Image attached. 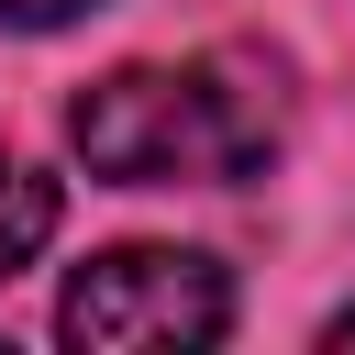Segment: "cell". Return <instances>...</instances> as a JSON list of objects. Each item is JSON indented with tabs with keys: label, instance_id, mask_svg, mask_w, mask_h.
I'll use <instances>...</instances> for the list:
<instances>
[{
	"label": "cell",
	"instance_id": "obj_1",
	"mask_svg": "<svg viewBox=\"0 0 355 355\" xmlns=\"http://www.w3.org/2000/svg\"><path fill=\"white\" fill-rule=\"evenodd\" d=\"M67 144L122 189H233L277 155V78H255L244 55L111 67L100 89H78Z\"/></svg>",
	"mask_w": 355,
	"mask_h": 355
},
{
	"label": "cell",
	"instance_id": "obj_2",
	"mask_svg": "<svg viewBox=\"0 0 355 355\" xmlns=\"http://www.w3.org/2000/svg\"><path fill=\"white\" fill-rule=\"evenodd\" d=\"M222 322H233L222 266L178 255V244H122V255L78 266L67 311H55V333L89 355H178V344H222Z\"/></svg>",
	"mask_w": 355,
	"mask_h": 355
},
{
	"label": "cell",
	"instance_id": "obj_3",
	"mask_svg": "<svg viewBox=\"0 0 355 355\" xmlns=\"http://www.w3.org/2000/svg\"><path fill=\"white\" fill-rule=\"evenodd\" d=\"M55 233V178H33L22 155H0V277H22Z\"/></svg>",
	"mask_w": 355,
	"mask_h": 355
},
{
	"label": "cell",
	"instance_id": "obj_4",
	"mask_svg": "<svg viewBox=\"0 0 355 355\" xmlns=\"http://www.w3.org/2000/svg\"><path fill=\"white\" fill-rule=\"evenodd\" d=\"M78 11H89V0H0L11 33H55V22H78Z\"/></svg>",
	"mask_w": 355,
	"mask_h": 355
},
{
	"label": "cell",
	"instance_id": "obj_5",
	"mask_svg": "<svg viewBox=\"0 0 355 355\" xmlns=\"http://www.w3.org/2000/svg\"><path fill=\"white\" fill-rule=\"evenodd\" d=\"M333 344H355V300H344V311H333Z\"/></svg>",
	"mask_w": 355,
	"mask_h": 355
}]
</instances>
